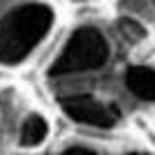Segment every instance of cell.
Listing matches in <instances>:
<instances>
[{"label":"cell","mask_w":155,"mask_h":155,"mask_svg":"<svg viewBox=\"0 0 155 155\" xmlns=\"http://www.w3.org/2000/svg\"><path fill=\"white\" fill-rule=\"evenodd\" d=\"M46 134H49V125H46V120L42 116H37V114H30V116L23 120V125H21V137H19V143L21 146H37V143H42L46 139Z\"/></svg>","instance_id":"5"},{"label":"cell","mask_w":155,"mask_h":155,"mask_svg":"<svg viewBox=\"0 0 155 155\" xmlns=\"http://www.w3.org/2000/svg\"><path fill=\"white\" fill-rule=\"evenodd\" d=\"M118 28H120V32H123V37L130 39V42H139V39L146 37L143 26H141V23H137L134 19H120Z\"/></svg>","instance_id":"6"},{"label":"cell","mask_w":155,"mask_h":155,"mask_svg":"<svg viewBox=\"0 0 155 155\" xmlns=\"http://www.w3.org/2000/svg\"><path fill=\"white\" fill-rule=\"evenodd\" d=\"M60 104H63L65 114L72 120L84 123V125H93V127L109 130L120 118V111H118L116 104L104 107V104L97 102L95 97H91L88 93H77L72 97H60Z\"/></svg>","instance_id":"3"},{"label":"cell","mask_w":155,"mask_h":155,"mask_svg":"<svg viewBox=\"0 0 155 155\" xmlns=\"http://www.w3.org/2000/svg\"><path fill=\"white\" fill-rule=\"evenodd\" d=\"M65 155H95L97 150L91 148V146H81V143H72V146H67V148L63 150Z\"/></svg>","instance_id":"7"},{"label":"cell","mask_w":155,"mask_h":155,"mask_svg":"<svg viewBox=\"0 0 155 155\" xmlns=\"http://www.w3.org/2000/svg\"><path fill=\"white\" fill-rule=\"evenodd\" d=\"M53 23V9L42 2L21 5L0 21V63H21L44 39Z\"/></svg>","instance_id":"1"},{"label":"cell","mask_w":155,"mask_h":155,"mask_svg":"<svg viewBox=\"0 0 155 155\" xmlns=\"http://www.w3.org/2000/svg\"><path fill=\"white\" fill-rule=\"evenodd\" d=\"M125 86L139 100H153V70L150 67H130L125 72Z\"/></svg>","instance_id":"4"},{"label":"cell","mask_w":155,"mask_h":155,"mask_svg":"<svg viewBox=\"0 0 155 155\" xmlns=\"http://www.w3.org/2000/svg\"><path fill=\"white\" fill-rule=\"evenodd\" d=\"M109 60V42L102 32L93 26L79 28L65 44L58 60L49 67L51 77H65V74H79L104 67Z\"/></svg>","instance_id":"2"}]
</instances>
